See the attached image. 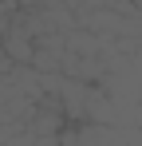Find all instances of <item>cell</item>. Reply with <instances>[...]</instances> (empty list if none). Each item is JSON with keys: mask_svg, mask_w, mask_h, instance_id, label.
I'll return each instance as SVG.
<instances>
[{"mask_svg": "<svg viewBox=\"0 0 142 146\" xmlns=\"http://www.w3.org/2000/svg\"><path fill=\"white\" fill-rule=\"evenodd\" d=\"M59 122H63V115L51 107V111H40L36 115V134H44V138H51L55 130H59Z\"/></svg>", "mask_w": 142, "mask_h": 146, "instance_id": "cell-1", "label": "cell"}]
</instances>
